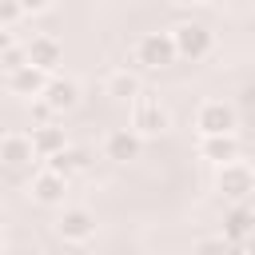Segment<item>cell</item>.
Returning <instances> with one entry per match:
<instances>
[{"label":"cell","mask_w":255,"mask_h":255,"mask_svg":"<svg viewBox=\"0 0 255 255\" xmlns=\"http://www.w3.org/2000/svg\"><path fill=\"white\" fill-rule=\"evenodd\" d=\"M139 139H159V135H167L171 131V112H167V104L159 100V96H151V92H139L135 100H131V124H128Z\"/></svg>","instance_id":"6da1fadb"},{"label":"cell","mask_w":255,"mask_h":255,"mask_svg":"<svg viewBox=\"0 0 255 255\" xmlns=\"http://www.w3.org/2000/svg\"><path fill=\"white\" fill-rule=\"evenodd\" d=\"M167 36H171L175 60H191V64H199V60H207L211 48H215V36H211L203 24H195V20H179Z\"/></svg>","instance_id":"7a4b0ae2"},{"label":"cell","mask_w":255,"mask_h":255,"mask_svg":"<svg viewBox=\"0 0 255 255\" xmlns=\"http://www.w3.org/2000/svg\"><path fill=\"white\" fill-rule=\"evenodd\" d=\"M215 187L223 191V199H251V191H255V171H251V163L247 159H227V163H215Z\"/></svg>","instance_id":"3957f363"},{"label":"cell","mask_w":255,"mask_h":255,"mask_svg":"<svg viewBox=\"0 0 255 255\" xmlns=\"http://www.w3.org/2000/svg\"><path fill=\"white\" fill-rule=\"evenodd\" d=\"M131 64H139V68H147V72H159V68L175 64L171 36H167V32H143V36L131 44Z\"/></svg>","instance_id":"277c9868"},{"label":"cell","mask_w":255,"mask_h":255,"mask_svg":"<svg viewBox=\"0 0 255 255\" xmlns=\"http://www.w3.org/2000/svg\"><path fill=\"white\" fill-rule=\"evenodd\" d=\"M251 231H255V211H251V203L247 199H235L231 207H227V215H223V239H227V247H235V251H251Z\"/></svg>","instance_id":"5b68a950"},{"label":"cell","mask_w":255,"mask_h":255,"mask_svg":"<svg viewBox=\"0 0 255 255\" xmlns=\"http://www.w3.org/2000/svg\"><path fill=\"white\" fill-rule=\"evenodd\" d=\"M64 195H68V175L52 171L48 163L28 179V199L40 207H64Z\"/></svg>","instance_id":"8992f818"},{"label":"cell","mask_w":255,"mask_h":255,"mask_svg":"<svg viewBox=\"0 0 255 255\" xmlns=\"http://www.w3.org/2000/svg\"><path fill=\"white\" fill-rule=\"evenodd\" d=\"M239 128V116L227 100H203L195 108V131L199 135H215V131H235Z\"/></svg>","instance_id":"52a82bcc"},{"label":"cell","mask_w":255,"mask_h":255,"mask_svg":"<svg viewBox=\"0 0 255 255\" xmlns=\"http://www.w3.org/2000/svg\"><path fill=\"white\" fill-rule=\"evenodd\" d=\"M56 235H60L64 243L80 247V243H88V239L96 235V215H92L88 207H64L60 219H56Z\"/></svg>","instance_id":"ba28073f"},{"label":"cell","mask_w":255,"mask_h":255,"mask_svg":"<svg viewBox=\"0 0 255 255\" xmlns=\"http://www.w3.org/2000/svg\"><path fill=\"white\" fill-rule=\"evenodd\" d=\"M24 60L28 64H36L40 72H56L60 64H64V44L56 40V36H48V32H40V36H32L28 44H24Z\"/></svg>","instance_id":"9c48e42d"},{"label":"cell","mask_w":255,"mask_h":255,"mask_svg":"<svg viewBox=\"0 0 255 255\" xmlns=\"http://www.w3.org/2000/svg\"><path fill=\"white\" fill-rule=\"evenodd\" d=\"M40 100L56 112V116H64V112H72L76 104H80V84L72 80V76H48L44 80V92H40Z\"/></svg>","instance_id":"30bf717a"},{"label":"cell","mask_w":255,"mask_h":255,"mask_svg":"<svg viewBox=\"0 0 255 255\" xmlns=\"http://www.w3.org/2000/svg\"><path fill=\"white\" fill-rule=\"evenodd\" d=\"M100 151H104V159H112V163H131V159H139L143 139H139L131 128H112V131L104 135Z\"/></svg>","instance_id":"8fae6325"},{"label":"cell","mask_w":255,"mask_h":255,"mask_svg":"<svg viewBox=\"0 0 255 255\" xmlns=\"http://www.w3.org/2000/svg\"><path fill=\"white\" fill-rule=\"evenodd\" d=\"M44 80H48V72H40L36 64H16L12 72H8V92L12 96H24V100H36L40 92H44Z\"/></svg>","instance_id":"7c38bea8"},{"label":"cell","mask_w":255,"mask_h":255,"mask_svg":"<svg viewBox=\"0 0 255 255\" xmlns=\"http://www.w3.org/2000/svg\"><path fill=\"white\" fill-rule=\"evenodd\" d=\"M243 147H239V135L235 131H215V135H199V159L207 163H227L235 159Z\"/></svg>","instance_id":"4fadbf2b"},{"label":"cell","mask_w":255,"mask_h":255,"mask_svg":"<svg viewBox=\"0 0 255 255\" xmlns=\"http://www.w3.org/2000/svg\"><path fill=\"white\" fill-rule=\"evenodd\" d=\"M139 92H143V80H139L131 68H112V72L104 76V96H112V100H120V104H131Z\"/></svg>","instance_id":"5bb4252c"},{"label":"cell","mask_w":255,"mask_h":255,"mask_svg":"<svg viewBox=\"0 0 255 255\" xmlns=\"http://www.w3.org/2000/svg\"><path fill=\"white\" fill-rule=\"evenodd\" d=\"M0 159H4L8 167H32L40 155H36L28 131H8V135L0 139Z\"/></svg>","instance_id":"9a60e30c"},{"label":"cell","mask_w":255,"mask_h":255,"mask_svg":"<svg viewBox=\"0 0 255 255\" xmlns=\"http://www.w3.org/2000/svg\"><path fill=\"white\" fill-rule=\"evenodd\" d=\"M28 139H32V147H36V155L40 159H48L52 151H60L68 139H64V128H56V124H36L32 131H28Z\"/></svg>","instance_id":"2e32d148"},{"label":"cell","mask_w":255,"mask_h":255,"mask_svg":"<svg viewBox=\"0 0 255 255\" xmlns=\"http://www.w3.org/2000/svg\"><path fill=\"white\" fill-rule=\"evenodd\" d=\"M44 163H48L52 171H60V175H68V179H72L76 171H84V167H88V151H84V147H68V143H64V147H60V151H52Z\"/></svg>","instance_id":"e0dca14e"},{"label":"cell","mask_w":255,"mask_h":255,"mask_svg":"<svg viewBox=\"0 0 255 255\" xmlns=\"http://www.w3.org/2000/svg\"><path fill=\"white\" fill-rule=\"evenodd\" d=\"M191 251H195V255H211V251H227V239H223V235H211V239H195V243H191Z\"/></svg>","instance_id":"ac0fdd59"},{"label":"cell","mask_w":255,"mask_h":255,"mask_svg":"<svg viewBox=\"0 0 255 255\" xmlns=\"http://www.w3.org/2000/svg\"><path fill=\"white\" fill-rule=\"evenodd\" d=\"M16 64H24V48H20V44H12L8 52H0V68H4V72H12Z\"/></svg>","instance_id":"d6986e66"},{"label":"cell","mask_w":255,"mask_h":255,"mask_svg":"<svg viewBox=\"0 0 255 255\" xmlns=\"http://www.w3.org/2000/svg\"><path fill=\"white\" fill-rule=\"evenodd\" d=\"M24 12H20V4L16 0H0V24H12L16 28V20H20Z\"/></svg>","instance_id":"ffe728a7"},{"label":"cell","mask_w":255,"mask_h":255,"mask_svg":"<svg viewBox=\"0 0 255 255\" xmlns=\"http://www.w3.org/2000/svg\"><path fill=\"white\" fill-rule=\"evenodd\" d=\"M20 4V12L24 16H40V12H48L52 8V0H16Z\"/></svg>","instance_id":"44dd1931"},{"label":"cell","mask_w":255,"mask_h":255,"mask_svg":"<svg viewBox=\"0 0 255 255\" xmlns=\"http://www.w3.org/2000/svg\"><path fill=\"white\" fill-rule=\"evenodd\" d=\"M12 44H16V28L12 24H0V52H8Z\"/></svg>","instance_id":"7402d4cb"},{"label":"cell","mask_w":255,"mask_h":255,"mask_svg":"<svg viewBox=\"0 0 255 255\" xmlns=\"http://www.w3.org/2000/svg\"><path fill=\"white\" fill-rule=\"evenodd\" d=\"M167 4H175V8H195V4H203V0H167Z\"/></svg>","instance_id":"603a6c76"},{"label":"cell","mask_w":255,"mask_h":255,"mask_svg":"<svg viewBox=\"0 0 255 255\" xmlns=\"http://www.w3.org/2000/svg\"><path fill=\"white\" fill-rule=\"evenodd\" d=\"M0 247H4V227H0Z\"/></svg>","instance_id":"cb8c5ba5"}]
</instances>
